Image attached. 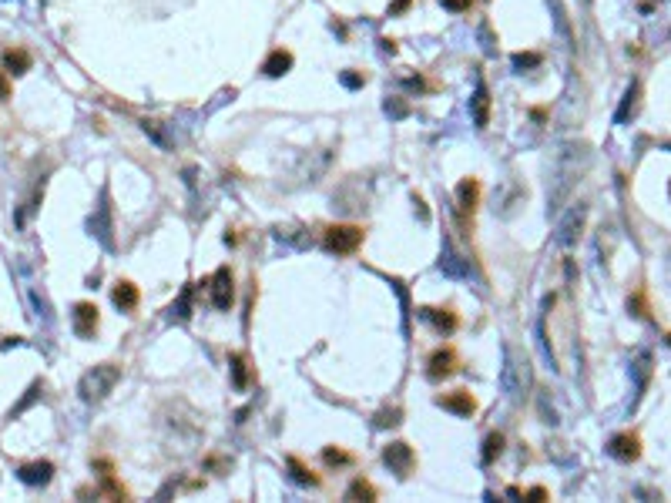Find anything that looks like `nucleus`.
Returning a JSON list of instances; mask_svg holds the SVG:
<instances>
[{
  "mask_svg": "<svg viewBox=\"0 0 671 503\" xmlns=\"http://www.w3.org/2000/svg\"><path fill=\"white\" fill-rule=\"evenodd\" d=\"M500 386L507 393V400L517 402L524 396V389L530 386V362L527 356L514 346H504V369H500Z\"/></svg>",
  "mask_w": 671,
  "mask_h": 503,
  "instance_id": "nucleus-1",
  "label": "nucleus"
},
{
  "mask_svg": "<svg viewBox=\"0 0 671 503\" xmlns=\"http://www.w3.org/2000/svg\"><path fill=\"white\" fill-rule=\"evenodd\" d=\"M118 382H121V366L118 362H101V366H94L81 376L78 396L84 402H101Z\"/></svg>",
  "mask_w": 671,
  "mask_h": 503,
  "instance_id": "nucleus-2",
  "label": "nucleus"
},
{
  "mask_svg": "<svg viewBox=\"0 0 671 503\" xmlns=\"http://www.w3.org/2000/svg\"><path fill=\"white\" fill-rule=\"evenodd\" d=\"M362 238H366V232L360 225H329L322 245L329 255H353L362 245Z\"/></svg>",
  "mask_w": 671,
  "mask_h": 503,
  "instance_id": "nucleus-3",
  "label": "nucleus"
},
{
  "mask_svg": "<svg viewBox=\"0 0 671 503\" xmlns=\"http://www.w3.org/2000/svg\"><path fill=\"white\" fill-rule=\"evenodd\" d=\"M477 205H480V181L477 178H464L460 185H457V222L464 228L466 235H470V228H473V212H477Z\"/></svg>",
  "mask_w": 671,
  "mask_h": 503,
  "instance_id": "nucleus-4",
  "label": "nucleus"
},
{
  "mask_svg": "<svg viewBox=\"0 0 671 503\" xmlns=\"http://www.w3.org/2000/svg\"><path fill=\"white\" fill-rule=\"evenodd\" d=\"M383 463L389 466V473H396L400 480H406L416 466V453H413L410 443L396 440V443H386V446H383Z\"/></svg>",
  "mask_w": 671,
  "mask_h": 503,
  "instance_id": "nucleus-5",
  "label": "nucleus"
},
{
  "mask_svg": "<svg viewBox=\"0 0 671 503\" xmlns=\"http://www.w3.org/2000/svg\"><path fill=\"white\" fill-rule=\"evenodd\" d=\"M208 285V299H211V305L218 309V312H229L232 309V302H235V285H232V272H229V265H222L215 276L205 282Z\"/></svg>",
  "mask_w": 671,
  "mask_h": 503,
  "instance_id": "nucleus-6",
  "label": "nucleus"
},
{
  "mask_svg": "<svg viewBox=\"0 0 671 503\" xmlns=\"http://www.w3.org/2000/svg\"><path fill=\"white\" fill-rule=\"evenodd\" d=\"M87 232L101 242L104 249H114V225H111V205H107V192H101V205L94 208V215L87 218Z\"/></svg>",
  "mask_w": 671,
  "mask_h": 503,
  "instance_id": "nucleus-7",
  "label": "nucleus"
},
{
  "mask_svg": "<svg viewBox=\"0 0 671 503\" xmlns=\"http://www.w3.org/2000/svg\"><path fill=\"white\" fill-rule=\"evenodd\" d=\"M440 272L446 278H460V282H466L470 278V262H466L460 252L453 249V242L450 238H443V252H440Z\"/></svg>",
  "mask_w": 671,
  "mask_h": 503,
  "instance_id": "nucleus-8",
  "label": "nucleus"
},
{
  "mask_svg": "<svg viewBox=\"0 0 671 503\" xmlns=\"http://www.w3.org/2000/svg\"><path fill=\"white\" fill-rule=\"evenodd\" d=\"M457 369H460V359H457V349H453V346H443V349H437L430 359H426V376L433 379V382L453 376Z\"/></svg>",
  "mask_w": 671,
  "mask_h": 503,
  "instance_id": "nucleus-9",
  "label": "nucleus"
},
{
  "mask_svg": "<svg viewBox=\"0 0 671 503\" xmlns=\"http://www.w3.org/2000/svg\"><path fill=\"white\" fill-rule=\"evenodd\" d=\"M17 480L24 486H48L54 480V463L51 460H34V463H24L17 466Z\"/></svg>",
  "mask_w": 671,
  "mask_h": 503,
  "instance_id": "nucleus-10",
  "label": "nucleus"
},
{
  "mask_svg": "<svg viewBox=\"0 0 671 503\" xmlns=\"http://www.w3.org/2000/svg\"><path fill=\"white\" fill-rule=\"evenodd\" d=\"M584 218H588V208H584V205L570 208L568 218L557 225V235H554V242H557V245H574V242H577V235H581V228H584Z\"/></svg>",
  "mask_w": 671,
  "mask_h": 503,
  "instance_id": "nucleus-11",
  "label": "nucleus"
},
{
  "mask_svg": "<svg viewBox=\"0 0 671 503\" xmlns=\"http://www.w3.org/2000/svg\"><path fill=\"white\" fill-rule=\"evenodd\" d=\"M470 111H473V125L484 127L491 125V88L484 77H477V88H473V98H470Z\"/></svg>",
  "mask_w": 671,
  "mask_h": 503,
  "instance_id": "nucleus-12",
  "label": "nucleus"
},
{
  "mask_svg": "<svg viewBox=\"0 0 671 503\" xmlns=\"http://www.w3.org/2000/svg\"><path fill=\"white\" fill-rule=\"evenodd\" d=\"M608 453H611L615 460H621V463H634V460L641 456V440H638L634 433H618V436H611Z\"/></svg>",
  "mask_w": 671,
  "mask_h": 503,
  "instance_id": "nucleus-13",
  "label": "nucleus"
},
{
  "mask_svg": "<svg viewBox=\"0 0 671 503\" xmlns=\"http://www.w3.org/2000/svg\"><path fill=\"white\" fill-rule=\"evenodd\" d=\"M98 332V305L94 302H78L74 305V336L91 339Z\"/></svg>",
  "mask_w": 671,
  "mask_h": 503,
  "instance_id": "nucleus-14",
  "label": "nucleus"
},
{
  "mask_svg": "<svg viewBox=\"0 0 671 503\" xmlns=\"http://www.w3.org/2000/svg\"><path fill=\"white\" fill-rule=\"evenodd\" d=\"M437 406H443L446 413H457V416H473L477 413V400L466 389H453L446 396H437Z\"/></svg>",
  "mask_w": 671,
  "mask_h": 503,
  "instance_id": "nucleus-15",
  "label": "nucleus"
},
{
  "mask_svg": "<svg viewBox=\"0 0 671 503\" xmlns=\"http://www.w3.org/2000/svg\"><path fill=\"white\" fill-rule=\"evenodd\" d=\"M111 302H114L121 312H134V309H138V302H141V292H138V285H134V282L121 278V282L111 289Z\"/></svg>",
  "mask_w": 671,
  "mask_h": 503,
  "instance_id": "nucleus-16",
  "label": "nucleus"
},
{
  "mask_svg": "<svg viewBox=\"0 0 671 503\" xmlns=\"http://www.w3.org/2000/svg\"><path fill=\"white\" fill-rule=\"evenodd\" d=\"M292 64H296V57H292V50H282L276 48L265 61H262V74L265 77H282L292 71Z\"/></svg>",
  "mask_w": 671,
  "mask_h": 503,
  "instance_id": "nucleus-17",
  "label": "nucleus"
},
{
  "mask_svg": "<svg viewBox=\"0 0 671 503\" xmlns=\"http://www.w3.org/2000/svg\"><path fill=\"white\" fill-rule=\"evenodd\" d=\"M420 316H423L426 322H433L440 332H453V329L460 326V319H457V312H453V309H433V305H423V309H420Z\"/></svg>",
  "mask_w": 671,
  "mask_h": 503,
  "instance_id": "nucleus-18",
  "label": "nucleus"
},
{
  "mask_svg": "<svg viewBox=\"0 0 671 503\" xmlns=\"http://www.w3.org/2000/svg\"><path fill=\"white\" fill-rule=\"evenodd\" d=\"M3 71L14 77H21L30 71V54L24 48H7L3 50Z\"/></svg>",
  "mask_w": 671,
  "mask_h": 503,
  "instance_id": "nucleus-19",
  "label": "nucleus"
},
{
  "mask_svg": "<svg viewBox=\"0 0 671 503\" xmlns=\"http://www.w3.org/2000/svg\"><path fill=\"white\" fill-rule=\"evenodd\" d=\"M638 98H641V84H638V81H631V88L624 91V101H621L618 114H615V125H624V121L638 111Z\"/></svg>",
  "mask_w": 671,
  "mask_h": 503,
  "instance_id": "nucleus-20",
  "label": "nucleus"
},
{
  "mask_svg": "<svg viewBox=\"0 0 671 503\" xmlns=\"http://www.w3.org/2000/svg\"><path fill=\"white\" fill-rule=\"evenodd\" d=\"M229 369H232V382L238 393H245L249 389V362H245V356L242 352H229Z\"/></svg>",
  "mask_w": 671,
  "mask_h": 503,
  "instance_id": "nucleus-21",
  "label": "nucleus"
},
{
  "mask_svg": "<svg viewBox=\"0 0 671 503\" xmlns=\"http://www.w3.org/2000/svg\"><path fill=\"white\" fill-rule=\"evenodd\" d=\"M285 466H289V477L296 480L299 486H319V483H322V480L316 477L309 466H302V463H299L296 456H289V460H285Z\"/></svg>",
  "mask_w": 671,
  "mask_h": 503,
  "instance_id": "nucleus-22",
  "label": "nucleus"
},
{
  "mask_svg": "<svg viewBox=\"0 0 671 503\" xmlns=\"http://www.w3.org/2000/svg\"><path fill=\"white\" fill-rule=\"evenodd\" d=\"M376 500L380 493H376V486L369 483V480H362V477H356L353 483H349V490H346V500Z\"/></svg>",
  "mask_w": 671,
  "mask_h": 503,
  "instance_id": "nucleus-23",
  "label": "nucleus"
},
{
  "mask_svg": "<svg viewBox=\"0 0 671 503\" xmlns=\"http://www.w3.org/2000/svg\"><path fill=\"white\" fill-rule=\"evenodd\" d=\"M631 373H634V379H638V396H641V393L648 389V379H651V356H648V352H641V356L634 359Z\"/></svg>",
  "mask_w": 671,
  "mask_h": 503,
  "instance_id": "nucleus-24",
  "label": "nucleus"
},
{
  "mask_svg": "<svg viewBox=\"0 0 671 503\" xmlns=\"http://www.w3.org/2000/svg\"><path fill=\"white\" fill-rule=\"evenodd\" d=\"M500 453H504V433H491V436L484 440V450H480V460H484V463L491 466V463H493V460H497V456H500Z\"/></svg>",
  "mask_w": 671,
  "mask_h": 503,
  "instance_id": "nucleus-25",
  "label": "nucleus"
},
{
  "mask_svg": "<svg viewBox=\"0 0 671 503\" xmlns=\"http://www.w3.org/2000/svg\"><path fill=\"white\" fill-rule=\"evenodd\" d=\"M41 389H44V386H41V379H37V382H30V389L24 393V400H21L17 406H14V409H10V420H17V416H21L24 409H30L34 402L41 400Z\"/></svg>",
  "mask_w": 671,
  "mask_h": 503,
  "instance_id": "nucleus-26",
  "label": "nucleus"
},
{
  "mask_svg": "<svg viewBox=\"0 0 671 503\" xmlns=\"http://www.w3.org/2000/svg\"><path fill=\"white\" fill-rule=\"evenodd\" d=\"M510 61H514V68H517V71H527V68H541V61H544V57H541V54H537V50H517V54H514V57H510Z\"/></svg>",
  "mask_w": 671,
  "mask_h": 503,
  "instance_id": "nucleus-27",
  "label": "nucleus"
},
{
  "mask_svg": "<svg viewBox=\"0 0 671 503\" xmlns=\"http://www.w3.org/2000/svg\"><path fill=\"white\" fill-rule=\"evenodd\" d=\"M188 316H192V285H188V289L178 296V302L172 305V319H181V322H185Z\"/></svg>",
  "mask_w": 671,
  "mask_h": 503,
  "instance_id": "nucleus-28",
  "label": "nucleus"
},
{
  "mask_svg": "<svg viewBox=\"0 0 671 503\" xmlns=\"http://www.w3.org/2000/svg\"><path fill=\"white\" fill-rule=\"evenodd\" d=\"M322 460H326V466H349V463H353V453L326 446V450H322Z\"/></svg>",
  "mask_w": 671,
  "mask_h": 503,
  "instance_id": "nucleus-29",
  "label": "nucleus"
},
{
  "mask_svg": "<svg viewBox=\"0 0 671 503\" xmlns=\"http://www.w3.org/2000/svg\"><path fill=\"white\" fill-rule=\"evenodd\" d=\"M141 131L155 138V145H158V148H172V138H165V134H161V127H158V121H141Z\"/></svg>",
  "mask_w": 671,
  "mask_h": 503,
  "instance_id": "nucleus-30",
  "label": "nucleus"
},
{
  "mask_svg": "<svg viewBox=\"0 0 671 503\" xmlns=\"http://www.w3.org/2000/svg\"><path fill=\"white\" fill-rule=\"evenodd\" d=\"M383 107H386L389 118H406V114H410V104H406V101H400V98H386Z\"/></svg>",
  "mask_w": 671,
  "mask_h": 503,
  "instance_id": "nucleus-31",
  "label": "nucleus"
},
{
  "mask_svg": "<svg viewBox=\"0 0 671 503\" xmlns=\"http://www.w3.org/2000/svg\"><path fill=\"white\" fill-rule=\"evenodd\" d=\"M410 3H413V0H389L386 17H403V14L410 10Z\"/></svg>",
  "mask_w": 671,
  "mask_h": 503,
  "instance_id": "nucleus-32",
  "label": "nucleus"
},
{
  "mask_svg": "<svg viewBox=\"0 0 671 503\" xmlns=\"http://www.w3.org/2000/svg\"><path fill=\"white\" fill-rule=\"evenodd\" d=\"M396 423H400V409H383L376 416V427H396Z\"/></svg>",
  "mask_w": 671,
  "mask_h": 503,
  "instance_id": "nucleus-33",
  "label": "nucleus"
},
{
  "mask_svg": "<svg viewBox=\"0 0 671 503\" xmlns=\"http://www.w3.org/2000/svg\"><path fill=\"white\" fill-rule=\"evenodd\" d=\"M403 88H406V91H413V94H420V91H430V84H426L423 77H403Z\"/></svg>",
  "mask_w": 671,
  "mask_h": 503,
  "instance_id": "nucleus-34",
  "label": "nucleus"
},
{
  "mask_svg": "<svg viewBox=\"0 0 671 503\" xmlns=\"http://www.w3.org/2000/svg\"><path fill=\"white\" fill-rule=\"evenodd\" d=\"M342 84H346L349 91H356V88L366 84V74H353V71H346V74H342Z\"/></svg>",
  "mask_w": 671,
  "mask_h": 503,
  "instance_id": "nucleus-35",
  "label": "nucleus"
},
{
  "mask_svg": "<svg viewBox=\"0 0 671 503\" xmlns=\"http://www.w3.org/2000/svg\"><path fill=\"white\" fill-rule=\"evenodd\" d=\"M440 3H443L446 10H466V7H470V0H440Z\"/></svg>",
  "mask_w": 671,
  "mask_h": 503,
  "instance_id": "nucleus-36",
  "label": "nucleus"
},
{
  "mask_svg": "<svg viewBox=\"0 0 671 503\" xmlns=\"http://www.w3.org/2000/svg\"><path fill=\"white\" fill-rule=\"evenodd\" d=\"M3 74H7V71H0V101L10 98V84H7V77Z\"/></svg>",
  "mask_w": 671,
  "mask_h": 503,
  "instance_id": "nucleus-37",
  "label": "nucleus"
},
{
  "mask_svg": "<svg viewBox=\"0 0 671 503\" xmlns=\"http://www.w3.org/2000/svg\"><path fill=\"white\" fill-rule=\"evenodd\" d=\"M527 497H530V500H547V490H544V486H534V490H527Z\"/></svg>",
  "mask_w": 671,
  "mask_h": 503,
  "instance_id": "nucleus-38",
  "label": "nucleus"
},
{
  "mask_svg": "<svg viewBox=\"0 0 671 503\" xmlns=\"http://www.w3.org/2000/svg\"><path fill=\"white\" fill-rule=\"evenodd\" d=\"M21 342H24L21 336H7V339L0 342V349H10V346H21Z\"/></svg>",
  "mask_w": 671,
  "mask_h": 503,
  "instance_id": "nucleus-39",
  "label": "nucleus"
},
{
  "mask_svg": "<svg viewBox=\"0 0 671 503\" xmlns=\"http://www.w3.org/2000/svg\"><path fill=\"white\" fill-rule=\"evenodd\" d=\"M380 44H383V50H386V54H396V41H389V37H383Z\"/></svg>",
  "mask_w": 671,
  "mask_h": 503,
  "instance_id": "nucleus-40",
  "label": "nucleus"
},
{
  "mask_svg": "<svg viewBox=\"0 0 671 503\" xmlns=\"http://www.w3.org/2000/svg\"><path fill=\"white\" fill-rule=\"evenodd\" d=\"M530 118H534V121H544V118H547V111H544V107H534V111H530Z\"/></svg>",
  "mask_w": 671,
  "mask_h": 503,
  "instance_id": "nucleus-41",
  "label": "nucleus"
},
{
  "mask_svg": "<svg viewBox=\"0 0 671 503\" xmlns=\"http://www.w3.org/2000/svg\"><path fill=\"white\" fill-rule=\"evenodd\" d=\"M668 192H671V188H668Z\"/></svg>",
  "mask_w": 671,
  "mask_h": 503,
  "instance_id": "nucleus-42",
  "label": "nucleus"
}]
</instances>
